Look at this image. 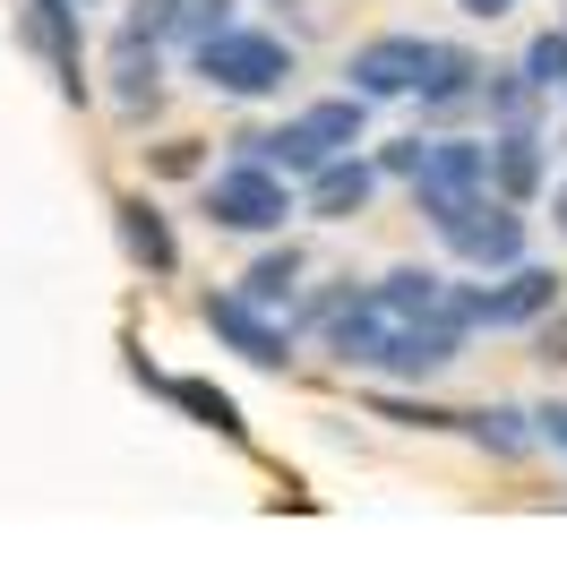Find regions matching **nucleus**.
I'll return each mask as SVG.
<instances>
[{"label": "nucleus", "instance_id": "f257e3e1", "mask_svg": "<svg viewBox=\"0 0 567 567\" xmlns=\"http://www.w3.org/2000/svg\"><path fill=\"white\" fill-rule=\"evenodd\" d=\"M198 207H207L215 233H284V215H292V173L233 155L224 173L198 181Z\"/></svg>", "mask_w": 567, "mask_h": 567}, {"label": "nucleus", "instance_id": "f03ea898", "mask_svg": "<svg viewBox=\"0 0 567 567\" xmlns=\"http://www.w3.org/2000/svg\"><path fill=\"white\" fill-rule=\"evenodd\" d=\"M189 61H198V78H207L215 95L258 104V95H276L284 78H292V43L267 35V27H224V35H207Z\"/></svg>", "mask_w": 567, "mask_h": 567}, {"label": "nucleus", "instance_id": "7ed1b4c3", "mask_svg": "<svg viewBox=\"0 0 567 567\" xmlns=\"http://www.w3.org/2000/svg\"><path fill=\"white\" fill-rule=\"evenodd\" d=\"M439 241L456 249L464 267H525V215H516V198H498V189H482V198H464L447 224H430Z\"/></svg>", "mask_w": 567, "mask_h": 567}, {"label": "nucleus", "instance_id": "20e7f679", "mask_svg": "<svg viewBox=\"0 0 567 567\" xmlns=\"http://www.w3.org/2000/svg\"><path fill=\"white\" fill-rule=\"evenodd\" d=\"M198 319H207L215 344H233V353L258 361V370H284V361H292V319H284V310H258L249 292H207Z\"/></svg>", "mask_w": 567, "mask_h": 567}, {"label": "nucleus", "instance_id": "39448f33", "mask_svg": "<svg viewBox=\"0 0 567 567\" xmlns=\"http://www.w3.org/2000/svg\"><path fill=\"white\" fill-rule=\"evenodd\" d=\"M430 52H439L430 35H370V43H353L344 78H353V95H370V104H395V95H413V86H422Z\"/></svg>", "mask_w": 567, "mask_h": 567}, {"label": "nucleus", "instance_id": "423d86ee", "mask_svg": "<svg viewBox=\"0 0 567 567\" xmlns=\"http://www.w3.org/2000/svg\"><path fill=\"white\" fill-rule=\"evenodd\" d=\"M559 310V267H498V284H473V327H533Z\"/></svg>", "mask_w": 567, "mask_h": 567}, {"label": "nucleus", "instance_id": "0eeeda50", "mask_svg": "<svg viewBox=\"0 0 567 567\" xmlns=\"http://www.w3.org/2000/svg\"><path fill=\"white\" fill-rule=\"evenodd\" d=\"M18 35L35 43L43 61H52V78H61V95H86V43H78V0H27L18 9Z\"/></svg>", "mask_w": 567, "mask_h": 567}, {"label": "nucleus", "instance_id": "6e6552de", "mask_svg": "<svg viewBox=\"0 0 567 567\" xmlns=\"http://www.w3.org/2000/svg\"><path fill=\"white\" fill-rule=\"evenodd\" d=\"M491 189V138H430L422 173H413V207H439V198H473Z\"/></svg>", "mask_w": 567, "mask_h": 567}, {"label": "nucleus", "instance_id": "1a4fd4ad", "mask_svg": "<svg viewBox=\"0 0 567 567\" xmlns=\"http://www.w3.org/2000/svg\"><path fill=\"white\" fill-rule=\"evenodd\" d=\"M379 164L370 155H336V164H319V173L301 181V207L319 215V224H353L361 207H370V189H379Z\"/></svg>", "mask_w": 567, "mask_h": 567}, {"label": "nucleus", "instance_id": "9d476101", "mask_svg": "<svg viewBox=\"0 0 567 567\" xmlns=\"http://www.w3.org/2000/svg\"><path fill=\"white\" fill-rule=\"evenodd\" d=\"M482 86H491V70H482L464 43H439L430 70H422V86H413V104H422V121H447V112L482 104Z\"/></svg>", "mask_w": 567, "mask_h": 567}, {"label": "nucleus", "instance_id": "9b49d317", "mask_svg": "<svg viewBox=\"0 0 567 567\" xmlns=\"http://www.w3.org/2000/svg\"><path fill=\"white\" fill-rule=\"evenodd\" d=\"M491 189L533 207L550 189V155H542V130H491Z\"/></svg>", "mask_w": 567, "mask_h": 567}, {"label": "nucleus", "instance_id": "f8f14e48", "mask_svg": "<svg viewBox=\"0 0 567 567\" xmlns=\"http://www.w3.org/2000/svg\"><path fill=\"white\" fill-rule=\"evenodd\" d=\"M464 336L473 327H456V319H404L395 327V353H388V379H439L464 353Z\"/></svg>", "mask_w": 567, "mask_h": 567}, {"label": "nucleus", "instance_id": "ddd939ff", "mask_svg": "<svg viewBox=\"0 0 567 567\" xmlns=\"http://www.w3.org/2000/svg\"><path fill=\"white\" fill-rule=\"evenodd\" d=\"M112 104L121 112H155L164 104V43H146L121 27V43H112Z\"/></svg>", "mask_w": 567, "mask_h": 567}, {"label": "nucleus", "instance_id": "4468645a", "mask_svg": "<svg viewBox=\"0 0 567 567\" xmlns=\"http://www.w3.org/2000/svg\"><path fill=\"white\" fill-rule=\"evenodd\" d=\"M112 224H121V249L138 258L146 276H173L181 267V241H173V224L146 207V198H112Z\"/></svg>", "mask_w": 567, "mask_h": 567}, {"label": "nucleus", "instance_id": "2eb2a0df", "mask_svg": "<svg viewBox=\"0 0 567 567\" xmlns=\"http://www.w3.org/2000/svg\"><path fill=\"white\" fill-rule=\"evenodd\" d=\"M456 430L482 447V456H498V464H516V456H533V439H542V422L533 413H516V404H482V413H456Z\"/></svg>", "mask_w": 567, "mask_h": 567}, {"label": "nucleus", "instance_id": "dca6fc26", "mask_svg": "<svg viewBox=\"0 0 567 567\" xmlns=\"http://www.w3.org/2000/svg\"><path fill=\"white\" fill-rule=\"evenodd\" d=\"M241 292L258 301V310H284V319H292V301H301V249H292V241L258 249L249 276H241Z\"/></svg>", "mask_w": 567, "mask_h": 567}, {"label": "nucleus", "instance_id": "f3484780", "mask_svg": "<svg viewBox=\"0 0 567 567\" xmlns=\"http://www.w3.org/2000/svg\"><path fill=\"white\" fill-rule=\"evenodd\" d=\"M482 112H491V130H542V86H533L525 70H491Z\"/></svg>", "mask_w": 567, "mask_h": 567}, {"label": "nucleus", "instance_id": "a211bd4d", "mask_svg": "<svg viewBox=\"0 0 567 567\" xmlns=\"http://www.w3.org/2000/svg\"><path fill=\"white\" fill-rule=\"evenodd\" d=\"M173 404L189 413V422H207V430H224V439H241V404L224 388H207V379H173Z\"/></svg>", "mask_w": 567, "mask_h": 567}, {"label": "nucleus", "instance_id": "6ab92c4d", "mask_svg": "<svg viewBox=\"0 0 567 567\" xmlns=\"http://www.w3.org/2000/svg\"><path fill=\"white\" fill-rule=\"evenodd\" d=\"M516 70H525L533 86H542V95H559V86H567V27H550V35H533L525 52H516Z\"/></svg>", "mask_w": 567, "mask_h": 567}, {"label": "nucleus", "instance_id": "aec40b11", "mask_svg": "<svg viewBox=\"0 0 567 567\" xmlns=\"http://www.w3.org/2000/svg\"><path fill=\"white\" fill-rule=\"evenodd\" d=\"M370 413H379V422H404V430H456V413H439L422 395H370Z\"/></svg>", "mask_w": 567, "mask_h": 567}, {"label": "nucleus", "instance_id": "412c9836", "mask_svg": "<svg viewBox=\"0 0 567 567\" xmlns=\"http://www.w3.org/2000/svg\"><path fill=\"white\" fill-rule=\"evenodd\" d=\"M224 27H233V0H181V35H173V43H189V52H198V43L224 35Z\"/></svg>", "mask_w": 567, "mask_h": 567}, {"label": "nucleus", "instance_id": "4be33fe9", "mask_svg": "<svg viewBox=\"0 0 567 567\" xmlns=\"http://www.w3.org/2000/svg\"><path fill=\"white\" fill-rule=\"evenodd\" d=\"M130 35L173 43V35H181V0H130Z\"/></svg>", "mask_w": 567, "mask_h": 567}, {"label": "nucleus", "instance_id": "5701e85b", "mask_svg": "<svg viewBox=\"0 0 567 567\" xmlns=\"http://www.w3.org/2000/svg\"><path fill=\"white\" fill-rule=\"evenodd\" d=\"M146 164H155L164 181H198V173H207V146H198V138H164Z\"/></svg>", "mask_w": 567, "mask_h": 567}, {"label": "nucleus", "instance_id": "b1692460", "mask_svg": "<svg viewBox=\"0 0 567 567\" xmlns=\"http://www.w3.org/2000/svg\"><path fill=\"white\" fill-rule=\"evenodd\" d=\"M533 361H550V370H567V310H550V319H533Z\"/></svg>", "mask_w": 567, "mask_h": 567}, {"label": "nucleus", "instance_id": "393cba45", "mask_svg": "<svg viewBox=\"0 0 567 567\" xmlns=\"http://www.w3.org/2000/svg\"><path fill=\"white\" fill-rule=\"evenodd\" d=\"M422 155H430V138H388V146H379V173L413 181V173H422Z\"/></svg>", "mask_w": 567, "mask_h": 567}, {"label": "nucleus", "instance_id": "a878e982", "mask_svg": "<svg viewBox=\"0 0 567 567\" xmlns=\"http://www.w3.org/2000/svg\"><path fill=\"white\" fill-rule=\"evenodd\" d=\"M533 422H542V439H550V447H559V456H567V404H542Z\"/></svg>", "mask_w": 567, "mask_h": 567}, {"label": "nucleus", "instance_id": "bb28decb", "mask_svg": "<svg viewBox=\"0 0 567 567\" xmlns=\"http://www.w3.org/2000/svg\"><path fill=\"white\" fill-rule=\"evenodd\" d=\"M464 18H507V9H516V0H456Z\"/></svg>", "mask_w": 567, "mask_h": 567}, {"label": "nucleus", "instance_id": "cd10ccee", "mask_svg": "<svg viewBox=\"0 0 567 567\" xmlns=\"http://www.w3.org/2000/svg\"><path fill=\"white\" fill-rule=\"evenodd\" d=\"M550 207H559V233H567V181H559V189H550Z\"/></svg>", "mask_w": 567, "mask_h": 567}, {"label": "nucleus", "instance_id": "c85d7f7f", "mask_svg": "<svg viewBox=\"0 0 567 567\" xmlns=\"http://www.w3.org/2000/svg\"><path fill=\"white\" fill-rule=\"evenodd\" d=\"M78 9H95V0H78Z\"/></svg>", "mask_w": 567, "mask_h": 567}]
</instances>
